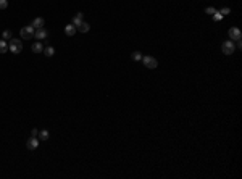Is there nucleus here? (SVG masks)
I'll return each instance as SVG.
<instances>
[{"instance_id": "1", "label": "nucleus", "mask_w": 242, "mask_h": 179, "mask_svg": "<svg viewBox=\"0 0 242 179\" xmlns=\"http://www.w3.org/2000/svg\"><path fill=\"white\" fill-rule=\"evenodd\" d=\"M8 50L13 53H21L23 52V42L20 41V39H10V44H8Z\"/></svg>"}, {"instance_id": "2", "label": "nucleus", "mask_w": 242, "mask_h": 179, "mask_svg": "<svg viewBox=\"0 0 242 179\" xmlns=\"http://www.w3.org/2000/svg\"><path fill=\"white\" fill-rule=\"evenodd\" d=\"M142 63H144L145 68H149V70H155L157 66H158V61H157L154 57H150V55H147V57H142Z\"/></svg>"}, {"instance_id": "3", "label": "nucleus", "mask_w": 242, "mask_h": 179, "mask_svg": "<svg viewBox=\"0 0 242 179\" xmlns=\"http://www.w3.org/2000/svg\"><path fill=\"white\" fill-rule=\"evenodd\" d=\"M34 31H36V29H34V27H32L31 24L21 27V31H20L21 39H32V37H34Z\"/></svg>"}, {"instance_id": "4", "label": "nucleus", "mask_w": 242, "mask_h": 179, "mask_svg": "<svg viewBox=\"0 0 242 179\" xmlns=\"http://www.w3.org/2000/svg\"><path fill=\"white\" fill-rule=\"evenodd\" d=\"M234 50H236V45L233 44V41H226V42H223V45H221V52H223L224 55H233V53H234Z\"/></svg>"}, {"instance_id": "5", "label": "nucleus", "mask_w": 242, "mask_h": 179, "mask_svg": "<svg viewBox=\"0 0 242 179\" xmlns=\"http://www.w3.org/2000/svg\"><path fill=\"white\" fill-rule=\"evenodd\" d=\"M34 37L37 39V41H44V39L49 37V31L45 29V27H39V29L34 31Z\"/></svg>"}, {"instance_id": "6", "label": "nucleus", "mask_w": 242, "mask_h": 179, "mask_svg": "<svg viewBox=\"0 0 242 179\" xmlns=\"http://www.w3.org/2000/svg\"><path fill=\"white\" fill-rule=\"evenodd\" d=\"M26 147L29 149V150H36V149L39 147V137L31 136V137L26 141Z\"/></svg>"}, {"instance_id": "7", "label": "nucleus", "mask_w": 242, "mask_h": 179, "mask_svg": "<svg viewBox=\"0 0 242 179\" xmlns=\"http://www.w3.org/2000/svg\"><path fill=\"white\" fill-rule=\"evenodd\" d=\"M228 34H229V37L233 39V41H239V39H242V32H240L239 27H231Z\"/></svg>"}, {"instance_id": "8", "label": "nucleus", "mask_w": 242, "mask_h": 179, "mask_svg": "<svg viewBox=\"0 0 242 179\" xmlns=\"http://www.w3.org/2000/svg\"><path fill=\"white\" fill-rule=\"evenodd\" d=\"M76 31H78V27H76L74 24H73V23L65 26V34H66V36H70V37L74 36V34H76Z\"/></svg>"}, {"instance_id": "9", "label": "nucleus", "mask_w": 242, "mask_h": 179, "mask_svg": "<svg viewBox=\"0 0 242 179\" xmlns=\"http://www.w3.org/2000/svg\"><path fill=\"white\" fill-rule=\"evenodd\" d=\"M44 23H45V21H44V18H36V20L31 23V26L34 27V29H39V27H44Z\"/></svg>"}, {"instance_id": "10", "label": "nucleus", "mask_w": 242, "mask_h": 179, "mask_svg": "<svg viewBox=\"0 0 242 179\" xmlns=\"http://www.w3.org/2000/svg\"><path fill=\"white\" fill-rule=\"evenodd\" d=\"M31 50H32V52H34V53H41V52H44V47H42V44L37 41L36 44H32Z\"/></svg>"}, {"instance_id": "11", "label": "nucleus", "mask_w": 242, "mask_h": 179, "mask_svg": "<svg viewBox=\"0 0 242 179\" xmlns=\"http://www.w3.org/2000/svg\"><path fill=\"white\" fill-rule=\"evenodd\" d=\"M7 52H8V44H7V41L0 39V53H7Z\"/></svg>"}, {"instance_id": "12", "label": "nucleus", "mask_w": 242, "mask_h": 179, "mask_svg": "<svg viewBox=\"0 0 242 179\" xmlns=\"http://www.w3.org/2000/svg\"><path fill=\"white\" fill-rule=\"evenodd\" d=\"M81 23H82V13L79 12V13H78V15L74 16V18H73V24H74V26L78 27V26H79Z\"/></svg>"}, {"instance_id": "13", "label": "nucleus", "mask_w": 242, "mask_h": 179, "mask_svg": "<svg viewBox=\"0 0 242 179\" xmlns=\"http://www.w3.org/2000/svg\"><path fill=\"white\" fill-rule=\"evenodd\" d=\"M89 29H91V26H89L87 23H84V21L78 26V31H79V32H89Z\"/></svg>"}, {"instance_id": "14", "label": "nucleus", "mask_w": 242, "mask_h": 179, "mask_svg": "<svg viewBox=\"0 0 242 179\" xmlns=\"http://www.w3.org/2000/svg\"><path fill=\"white\" fill-rule=\"evenodd\" d=\"M37 137H39V141H47V139H49V131L47 129H42L41 132H39Z\"/></svg>"}, {"instance_id": "15", "label": "nucleus", "mask_w": 242, "mask_h": 179, "mask_svg": "<svg viewBox=\"0 0 242 179\" xmlns=\"http://www.w3.org/2000/svg\"><path fill=\"white\" fill-rule=\"evenodd\" d=\"M2 39H3V41H10V39H13L12 31H10V29H5L3 34H2Z\"/></svg>"}, {"instance_id": "16", "label": "nucleus", "mask_w": 242, "mask_h": 179, "mask_svg": "<svg viewBox=\"0 0 242 179\" xmlns=\"http://www.w3.org/2000/svg\"><path fill=\"white\" fill-rule=\"evenodd\" d=\"M44 53H45L47 57H53V53H55V48H53V47H47V48H44Z\"/></svg>"}, {"instance_id": "17", "label": "nucleus", "mask_w": 242, "mask_h": 179, "mask_svg": "<svg viewBox=\"0 0 242 179\" xmlns=\"http://www.w3.org/2000/svg\"><path fill=\"white\" fill-rule=\"evenodd\" d=\"M132 60L134 61H140V60H142V53H140V52H134L132 53Z\"/></svg>"}, {"instance_id": "18", "label": "nucleus", "mask_w": 242, "mask_h": 179, "mask_svg": "<svg viewBox=\"0 0 242 179\" xmlns=\"http://www.w3.org/2000/svg\"><path fill=\"white\" fill-rule=\"evenodd\" d=\"M205 13H207V15H215L216 10L213 8V7H207V8H205Z\"/></svg>"}, {"instance_id": "19", "label": "nucleus", "mask_w": 242, "mask_h": 179, "mask_svg": "<svg viewBox=\"0 0 242 179\" xmlns=\"http://www.w3.org/2000/svg\"><path fill=\"white\" fill-rule=\"evenodd\" d=\"M221 20H223V15L219 12H216L215 15H213V21H221Z\"/></svg>"}, {"instance_id": "20", "label": "nucleus", "mask_w": 242, "mask_h": 179, "mask_svg": "<svg viewBox=\"0 0 242 179\" xmlns=\"http://www.w3.org/2000/svg\"><path fill=\"white\" fill-rule=\"evenodd\" d=\"M8 7V0H0V10H5Z\"/></svg>"}, {"instance_id": "21", "label": "nucleus", "mask_w": 242, "mask_h": 179, "mask_svg": "<svg viewBox=\"0 0 242 179\" xmlns=\"http://www.w3.org/2000/svg\"><path fill=\"white\" fill-rule=\"evenodd\" d=\"M229 12H231V10H229V8H228V7H226V8H221V10H219V13H221V15H223V16H224V15H228V13H229Z\"/></svg>"}, {"instance_id": "22", "label": "nucleus", "mask_w": 242, "mask_h": 179, "mask_svg": "<svg viewBox=\"0 0 242 179\" xmlns=\"http://www.w3.org/2000/svg\"><path fill=\"white\" fill-rule=\"evenodd\" d=\"M31 136H34V137H37V136H39V129H36V127H34V129L31 131Z\"/></svg>"}, {"instance_id": "23", "label": "nucleus", "mask_w": 242, "mask_h": 179, "mask_svg": "<svg viewBox=\"0 0 242 179\" xmlns=\"http://www.w3.org/2000/svg\"><path fill=\"white\" fill-rule=\"evenodd\" d=\"M236 42H237V48H240V47H242V42H240V39H239V41H236Z\"/></svg>"}]
</instances>
